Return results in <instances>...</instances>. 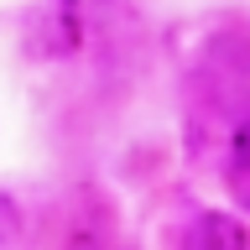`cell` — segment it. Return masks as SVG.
Segmentation results:
<instances>
[{
    "instance_id": "obj_1",
    "label": "cell",
    "mask_w": 250,
    "mask_h": 250,
    "mask_svg": "<svg viewBox=\"0 0 250 250\" xmlns=\"http://www.w3.org/2000/svg\"><path fill=\"white\" fill-rule=\"evenodd\" d=\"M245 240H250L245 224L229 214H198L188 224V245H203V250H240Z\"/></svg>"
},
{
    "instance_id": "obj_2",
    "label": "cell",
    "mask_w": 250,
    "mask_h": 250,
    "mask_svg": "<svg viewBox=\"0 0 250 250\" xmlns=\"http://www.w3.org/2000/svg\"><path fill=\"white\" fill-rule=\"evenodd\" d=\"M21 240V208H16L11 193H0V250Z\"/></svg>"
},
{
    "instance_id": "obj_3",
    "label": "cell",
    "mask_w": 250,
    "mask_h": 250,
    "mask_svg": "<svg viewBox=\"0 0 250 250\" xmlns=\"http://www.w3.org/2000/svg\"><path fill=\"white\" fill-rule=\"evenodd\" d=\"M234 167H245V172H250V120L234 130Z\"/></svg>"
},
{
    "instance_id": "obj_4",
    "label": "cell",
    "mask_w": 250,
    "mask_h": 250,
    "mask_svg": "<svg viewBox=\"0 0 250 250\" xmlns=\"http://www.w3.org/2000/svg\"><path fill=\"white\" fill-rule=\"evenodd\" d=\"M58 5H68V11H73V5H78V0H58Z\"/></svg>"
}]
</instances>
